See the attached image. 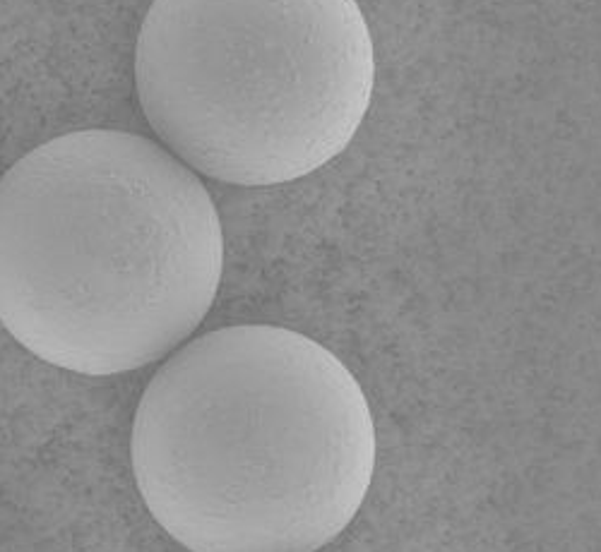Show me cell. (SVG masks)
<instances>
[{
	"label": "cell",
	"instance_id": "6da1fadb",
	"mask_svg": "<svg viewBox=\"0 0 601 552\" xmlns=\"http://www.w3.org/2000/svg\"><path fill=\"white\" fill-rule=\"evenodd\" d=\"M375 423L359 379L315 339L233 324L192 339L135 408L144 507L188 552H318L363 507Z\"/></svg>",
	"mask_w": 601,
	"mask_h": 552
},
{
	"label": "cell",
	"instance_id": "7a4b0ae2",
	"mask_svg": "<svg viewBox=\"0 0 601 552\" xmlns=\"http://www.w3.org/2000/svg\"><path fill=\"white\" fill-rule=\"evenodd\" d=\"M219 211L190 166L125 130H77L0 178V324L60 370L157 363L219 293Z\"/></svg>",
	"mask_w": 601,
	"mask_h": 552
},
{
	"label": "cell",
	"instance_id": "3957f363",
	"mask_svg": "<svg viewBox=\"0 0 601 552\" xmlns=\"http://www.w3.org/2000/svg\"><path fill=\"white\" fill-rule=\"evenodd\" d=\"M375 48L356 0H152L135 89L152 130L202 176L284 185L356 137Z\"/></svg>",
	"mask_w": 601,
	"mask_h": 552
}]
</instances>
